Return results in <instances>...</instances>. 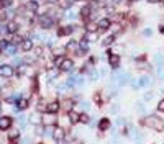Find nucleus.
Wrapping results in <instances>:
<instances>
[{
    "mask_svg": "<svg viewBox=\"0 0 164 144\" xmlns=\"http://www.w3.org/2000/svg\"><path fill=\"white\" fill-rule=\"evenodd\" d=\"M141 124L146 126L149 129H156V131H162L164 129V121L156 115H149V116H144L141 119Z\"/></svg>",
    "mask_w": 164,
    "mask_h": 144,
    "instance_id": "nucleus-1",
    "label": "nucleus"
},
{
    "mask_svg": "<svg viewBox=\"0 0 164 144\" xmlns=\"http://www.w3.org/2000/svg\"><path fill=\"white\" fill-rule=\"evenodd\" d=\"M40 25H41L43 30H49V28H53V25H54V20L48 15H43L40 18Z\"/></svg>",
    "mask_w": 164,
    "mask_h": 144,
    "instance_id": "nucleus-2",
    "label": "nucleus"
},
{
    "mask_svg": "<svg viewBox=\"0 0 164 144\" xmlns=\"http://www.w3.org/2000/svg\"><path fill=\"white\" fill-rule=\"evenodd\" d=\"M56 121H57V118L54 116V113H48L46 116L41 118V123L45 124V126H54Z\"/></svg>",
    "mask_w": 164,
    "mask_h": 144,
    "instance_id": "nucleus-3",
    "label": "nucleus"
},
{
    "mask_svg": "<svg viewBox=\"0 0 164 144\" xmlns=\"http://www.w3.org/2000/svg\"><path fill=\"white\" fill-rule=\"evenodd\" d=\"M13 75V67L8 64L0 66V77H12Z\"/></svg>",
    "mask_w": 164,
    "mask_h": 144,
    "instance_id": "nucleus-4",
    "label": "nucleus"
},
{
    "mask_svg": "<svg viewBox=\"0 0 164 144\" xmlns=\"http://www.w3.org/2000/svg\"><path fill=\"white\" fill-rule=\"evenodd\" d=\"M149 84V79L148 77H139L138 80H133L131 85H133V89H139V87H144V85H148Z\"/></svg>",
    "mask_w": 164,
    "mask_h": 144,
    "instance_id": "nucleus-5",
    "label": "nucleus"
},
{
    "mask_svg": "<svg viewBox=\"0 0 164 144\" xmlns=\"http://www.w3.org/2000/svg\"><path fill=\"white\" fill-rule=\"evenodd\" d=\"M12 126V118L10 116H2L0 118V129H10Z\"/></svg>",
    "mask_w": 164,
    "mask_h": 144,
    "instance_id": "nucleus-6",
    "label": "nucleus"
},
{
    "mask_svg": "<svg viewBox=\"0 0 164 144\" xmlns=\"http://www.w3.org/2000/svg\"><path fill=\"white\" fill-rule=\"evenodd\" d=\"M5 30H7V33H10V35H15V33L18 31V23L17 21H8Z\"/></svg>",
    "mask_w": 164,
    "mask_h": 144,
    "instance_id": "nucleus-7",
    "label": "nucleus"
},
{
    "mask_svg": "<svg viewBox=\"0 0 164 144\" xmlns=\"http://www.w3.org/2000/svg\"><path fill=\"white\" fill-rule=\"evenodd\" d=\"M53 138H54L56 142H61L62 138H64V131H62L61 128H54V131H53Z\"/></svg>",
    "mask_w": 164,
    "mask_h": 144,
    "instance_id": "nucleus-8",
    "label": "nucleus"
},
{
    "mask_svg": "<svg viewBox=\"0 0 164 144\" xmlns=\"http://www.w3.org/2000/svg\"><path fill=\"white\" fill-rule=\"evenodd\" d=\"M20 46H21V51L28 52V51L33 49V41H31V40H23V41L20 43Z\"/></svg>",
    "mask_w": 164,
    "mask_h": 144,
    "instance_id": "nucleus-9",
    "label": "nucleus"
},
{
    "mask_svg": "<svg viewBox=\"0 0 164 144\" xmlns=\"http://www.w3.org/2000/svg\"><path fill=\"white\" fill-rule=\"evenodd\" d=\"M97 25H99V30L100 31H105V30H108V28H110V20H108V18H102Z\"/></svg>",
    "mask_w": 164,
    "mask_h": 144,
    "instance_id": "nucleus-10",
    "label": "nucleus"
},
{
    "mask_svg": "<svg viewBox=\"0 0 164 144\" xmlns=\"http://www.w3.org/2000/svg\"><path fill=\"white\" fill-rule=\"evenodd\" d=\"M72 66H74V62H72L71 59H66V57H64V61H62V64L59 66V69L61 70H71Z\"/></svg>",
    "mask_w": 164,
    "mask_h": 144,
    "instance_id": "nucleus-11",
    "label": "nucleus"
},
{
    "mask_svg": "<svg viewBox=\"0 0 164 144\" xmlns=\"http://www.w3.org/2000/svg\"><path fill=\"white\" fill-rule=\"evenodd\" d=\"M57 110H59V103L57 102H51V103H48V107H46L48 113H56Z\"/></svg>",
    "mask_w": 164,
    "mask_h": 144,
    "instance_id": "nucleus-12",
    "label": "nucleus"
},
{
    "mask_svg": "<svg viewBox=\"0 0 164 144\" xmlns=\"http://www.w3.org/2000/svg\"><path fill=\"white\" fill-rule=\"evenodd\" d=\"M108 62H110V66H112L113 69H117V67L120 66V57H118V56H110Z\"/></svg>",
    "mask_w": 164,
    "mask_h": 144,
    "instance_id": "nucleus-13",
    "label": "nucleus"
},
{
    "mask_svg": "<svg viewBox=\"0 0 164 144\" xmlns=\"http://www.w3.org/2000/svg\"><path fill=\"white\" fill-rule=\"evenodd\" d=\"M18 136H20V131H18V129H10V131H8V138H10L12 141H15Z\"/></svg>",
    "mask_w": 164,
    "mask_h": 144,
    "instance_id": "nucleus-14",
    "label": "nucleus"
},
{
    "mask_svg": "<svg viewBox=\"0 0 164 144\" xmlns=\"http://www.w3.org/2000/svg\"><path fill=\"white\" fill-rule=\"evenodd\" d=\"M79 47H80V52L89 51V43H87V40H82V41L79 43Z\"/></svg>",
    "mask_w": 164,
    "mask_h": 144,
    "instance_id": "nucleus-15",
    "label": "nucleus"
},
{
    "mask_svg": "<svg viewBox=\"0 0 164 144\" xmlns=\"http://www.w3.org/2000/svg\"><path fill=\"white\" fill-rule=\"evenodd\" d=\"M87 31H89V33L99 31V25H97V23H89V25H87Z\"/></svg>",
    "mask_w": 164,
    "mask_h": 144,
    "instance_id": "nucleus-16",
    "label": "nucleus"
},
{
    "mask_svg": "<svg viewBox=\"0 0 164 144\" xmlns=\"http://www.w3.org/2000/svg\"><path fill=\"white\" fill-rule=\"evenodd\" d=\"M108 126H110V121H108L107 118H103L102 121L99 123V128H100V129H108Z\"/></svg>",
    "mask_w": 164,
    "mask_h": 144,
    "instance_id": "nucleus-17",
    "label": "nucleus"
},
{
    "mask_svg": "<svg viewBox=\"0 0 164 144\" xmlns=\"http://www.w3.org/2000/svg\"><path fill=\"white\" fill-rule=\"evenodd\" d=\"M72 30H74V26H67V28H61L59 31H57V35L62 36V35H67V33H71Z\"/></svg>",
    "mask_w": 164,
    "mask_h": 144,
    "instance_id": "nucleus-18",
    "label": "nucleus"
},
{
    "mask_svg": "<svg viewBox=\"0 0 164 144\" xmlns=\"http://www.w3.org/2000/svg\"><path fill=\"white\" fill-rule=\"evenodd\" d=\"M66 47H67L69 51H76V49H77V43H76L74 40H71L69 43H67V46H66Z\"/></svg>",
    "mask_w": 164,
    "mask_h": 144,
    "instance_id": "nucleus-19",
    "label": "nucleus"
},
{
    "mask_svg": "<svg viewBox=\"0 0 164 144\" xmlns=\"http://www.w3.org/2000/svg\"><path fill=\"white\" fill-rule=\"evenodd\" d=\"M17 107H18V110H25V108H28V102H26L25 98H21L20 102H18Z\"/></svg>",
    "mask_w": 164,
    "mask_h": 144,
    "instance_id": "nucleus-20",
    "label": "nucleus"
},
{
    "mask_svg": "<svg viewBox=\"0 0 164 144\" xmlns=\"http://www.w3.org/2000/svg\"><path fill=\"white\" fill-rule=\"evenodd\" d=\"M113 41H115V36H107V38L102 41V44H103V46H110Z\"/></svg>",
    "mask_w": 164,
    "mask_h": 144,
    "instance_id": "nucleus-21",
    "label": "nucleus"
},
{
    "mask_svg": "<svg viewBox=\"0 0 164 144\" xmlns=\"http://www.w3.org/2000/svg\"><path fill=\"white\" fill-rule=\"evenodd\" d=\"M69 119H71V123H77L79 121V115H77L76 112H71L69 113Z\"/></svg>",
    "mask_w": 164,
    "mask_h": 144,
    "instance_id": "nucleus-22",
    "label": "nucleus"
},
{
    "mask_svg": "<svg viewBox=\"0 0 164 144\" xmlns=\"http://www.w3.org/2000/svg\"><path fill=\"white\" fill-rule=\"evenodd\" d=\"M79 121L80 123H90V118L87 116V113H82V115H79Z\"/></svg>",
    "mask_w": 164,
    "mask_h": 144,
    "instance_id": "nucleus-23",
    "label": "nucleus"
},
{
    "mask_svg": "<svg viewBox=\"0 0 164 144\" xmlns=\"http://www.w3.org/2000/svg\"><path fill=\"white\" fill-rule=\"evenodd\" d=\"M28 10H31V12H36V10H38V3H36V0H33V2L28 3Z\"/></svg>",
    "mask_w": 164,
    "mask_h": 144,
    "instance_id": "nucleus-24",
    "label": "nucleus"
},
{
    "mask_svg": "<svg viewBox=\"0 0 164 144\" xmlns=\"http://www.w3.org/2000/svg\"><path fill=\"white\" fill-rule=\"evenodd\" d=\"M5 51L8 52V54H15V52H17V47H15V46H13V44H10V46H8V44H7V47H5Z\"/></svg>",
    "mask_w": 164,
    "mask_h": 144,
    "instance_id": "nucleus-25",
    "label": "nucleus"
},
{
    "mask_svg": "<svg viewBox=\"0 0 164 144\" xmlns=\"http://www.w3.org/2000/svg\"><path fill=\"white\" fill-rule=\"evenodd\" d=\"M79 105H80V108L84 110V112H87V110L90 108V103H89V102H82V103H79Z\"/></svg>",
    "mask_w": 164,
    "mask_h": 144,
    "instance_id": "nucleus-26",
    "label": "nucleus"
},
{
    "mask_svg": "<svg viewBox=\"0 0 164 144\" xmlns=\"http://www.w3.org/2000/svg\"><path fill=\"white\" fill-rule=\"evenodd\" d=\"M31 123H33V124H38V123H41V118L38 116V115H33V116H31Z\"/></svg>",
    "mask_w": 164,
    "mask_h": 144,
    "instance_id": "nucleus-27",
    "label": "nucleus"
},
{
    "mask_svg": "<svg viewBox=\"0 0 164 144\" xmlns=\"http://www.w3.org/2000/svg\"><path fill=\"white\" fill-rule=\"evenodd\" d=\"M53 131H54V126H46L45 134H46V136H53Z\"/></svg>",
    "mask_w": 164,
    "mask_h": 144,
    "instance_id": "nucleus-28",
    "label": "nucleus"
},
{
    "mask_svg": "<svg viewBox=\"0 0 164 144\" xmlns=\"http://www.w3.org/2000/svg\"><path fill=\"white\" fill-rule=\"evenodd\" d=\"M80 12H82V17H89V15H90V8H89V7H84Z\"/></svg>",
    "mask_w": 164,
    "mask_h": 144,
    "instance_id": "nucleus-29",
    "label": "nucleus"
},
{
    "mask_svg": "<svg viewBox=\"0 0 164 144\" xmlns=\"http://www.w3.org/2000/svg\"><path fill=\"white\" fill-rule=\"evenodd\" d=\"M62 61H64V57H56L54 59V66L57 67V69H59V66L62 64Z\"/></svg>",
    "mask_w": 164,
    "mask_h": 144,
    "instance_id": "nucleus-30",
    "label": "nucleus"
},
{
    "mask_svg": "<svg viewBox=\"0 0 164 144\" xmlns=\"http://www.w3.org/2000/svg\"><path fill=\"white\" fill-rule=\"evenodd\" d=\"M158 110H159V112H164V98L158 103Z\"/></svg>",
    "mask_w": 164,
    "mask_h": 144,
    "instance_id": "nucleus-31",
    "label": "nucleus"
},
{
    "mask_svg": "<svg viewBox=\"0 0 164 144\" xmlns=\"http://www.w3.org/2000/svg\"><path fill=\"white\" fill-rule=\"evenodd\" d=\"M12 41H13V43H15V44H17V43H21L23 40H21L20 36H13V40H12Z\"/></svg>",
    "mask_w": 164,
    "mask_h": 144,
    "instance_id": "nucleus-32",
    "label": "nucleus"
},
{
    "mask_svg": "<svg viewBox=\"0 0 164 144\" xmlns=\"http://www.w3.org/2000/svg\"><path fill=\"white\" fill-rule=\"evenodd\" d=\"M46 107H48V105H45V102H43V100L40 102V105H38V108H40V110H45Z\"/></svg>",
    "mask_w": 164,
    "mask_h": 144,
    "instance_id": "nucleus-33",
    "label": "nucleus"
},
{
    "mask_svg": "<svg viewBox=\"0 0 164 144\" xmlns=\"http://www.w3.org/2000/svg\"><path fill=\"white\" fill-rule=\"evenodd\" d=\"M18 121H20V123H21V126H23V124L26 123V118H25V116H23V115H21V116L18 118Z\"/></svg>",
    "mask_w": 164,
    "mask_h": 144,
    "instance_id": "nucleus-34",
    "label": "nucleus"
},
{
    "mask_svg": "<svg viewBox=\"0 0 164 144\" xmlns=\"http://www.w3.org/2000/svg\"><path fill=\"white\" fill-rule=\"evenodd\" d=\"M41 52H43L41 47H36V49H35V54H36V56H41Z\"/></svg>",
    "mask_w": 164,
    "mask_h": 144,
    "instance_id": "nucleus-35",
    "label": "nucleus"
},
{
    "mask_svg": "<svg viewBox=\"0 0 164 144\" xmlns=\"http://www.w3.org/2000/svg\"><path fill=\"white\" fill-rule=\"evenodd\" d=\"M97 72H90V79H92V80H95V79H97Z\"/></svg>",
    "mask_w": 164,
    "mask_h": 144,
    "instance_id": "nucleus-36",
    "label": "nucleus"
},
{
    "mask_svg": "<svg viewBox=\"0 0 164 144\" xmlns=\"http://www.w3.org/2000/svg\"><path fill=\"white\" fill-rule=\"evenodd\" d=\"M76 17H77V13H76V10L69 13V18H76Z\"/></svg>",
    "mask_w": 164,
    "mask_h": 144,
    "instance_id": "nucleus-37",
    "label": "nucleus"
},
{
    "mask_svg": "<svg viewBox=\"0 0 164 144\" xmlns=\"http://www.w3.org/2000/svg\"><path fill=\"white\" fill-rule=\"evenodd\" d=\"M71 103H72V102H69V100H67V102H64V107H66V108H69V107H71Z\"/></svg>",
    "mask_w": 164,
    "mask_h": 144,
    "instance_id": "nucleus-38",
    "label": "nucleus"
},
{
    "mask_svg": "<svg viewBox=\"0 0 164 144\" xmlns=\"http://www.w3.org/2000/svg\"><path fill=\"white\" fill-rule=\"evenodd\" d=\"M99 74H100V75H105V74H107V70H105V69H100Z\"/></svg>",
    "mask_w": 164,
    "mask_h": 144,
    "instance_id": "nucleus-39",
    "label": "nucleus"
},
{
    "mask_svg": "<svg viewBox=\"0 0 164 144\" xmlns=\"http://www.w3.org/2000/svg\"><path fill=\"white\" fill-rule=\"evenodd\" d=\"M48 2H49V3H56L57 0H48Z\"/></svg>",
    "mask_w": 164,
    "mask_h": 144,
    "instance_id": "nucleus-40",
    "label": "nucleus"
},
{
    "mask_svg": "<svg viewBox=\"0 0 164 144\" xmlns=\"http://www.w3.org/2000/svg\"><path fill=\"white\" fill-rule=\"evenodd\" d=\"M148 2H151V3H154V2H159V0H148Z\"/></svg>",
    "mask_w": 164,
    "mask_h": 144,
    "instance_id": "nucleus-41",
    "label": "nucleus"
},
{
    "mask_svg": "<svg viewBox=\"0 0 164 144\" xmlns=\"http://www.w3.org/2000/svg\"><path fill=\"white\" fill-rule=\"evenodd\" d=\"M112 2H115V3H118V2H122V0H112Z\"/></svg>",
    "mask_w": 164,
    "mask_h": 144,
    "instance_id": "nucleus-42",
    "label": "nucleus"
},
{
    "mask_svg": "<svg viewBox=\"0 0 164 144\" xmlns=\"http://www.w3.org/2000/svg\"><path fill=\"white\" fill-rule=\"evenodd\" d=\"M161 33H164V26H161Z\"/></svg>",
    "mask_w": 164,
    "mask_h": 144,
    "instance_id": "nucleus-43",
    "label": "nucleus"
},
{
    "mask_svg": "<svg viewBox=\"0 0 164 144\" xmlns=\"http://www.w3.org/2000/svg\"><path fill=\"white\" fill-rule=\"evenodd\" d=\"M8 144H17V142H13V141H12V142H8Z\"/></svg>",
    "mask_w": 164,
    "mask_h": 144,
    "instance_id": "nucleus-44",
    "label": "nucleus"
}]
</instances>
